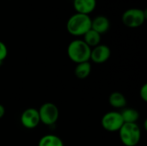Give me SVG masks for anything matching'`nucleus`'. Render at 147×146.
Wrapping results in <instances>:
<instances>
[{
	"mask_svg": "<svg viewBox=\"0 0 147 146\" xmlns=\"http://www.w3.org/2000/svg\"><path fill=\"white\" fill-rule=\"evenodd\" d=\"M110 22L105 15H97L91 19V29L95 30L101 35L109 31Z\"/></svg>",
	"mask_w": 147,
	"mask_h": 146,
	"instance_id": "9d476101",
	"label": "nucleus"
},
{
	"mask_svg": "<svg viewBox=\"0 0 147 146\" xmlns=\"http://www.w3.org/2000/svg\"><path fill=\"white\" fill-rule=\"evenodd\" d=\"M90 52L91 48L80 39L71 40L67 46L68 58L76 64L90 61Z\"/></svg>",
	"mask_w": 147,
	"mask_h": 146,
	"instance_id": "f03ea898",
	"label": "nucleus"
},
{
	"mask_svg": "<svg viewBox=\"0 0 147 146\" xmlns=\"http://www.w3.org/2000/svg\"><path fill=\"white\" fill-rule=\"evenodd\" d=\"M91 28V18L89 15L75 13L66 22L67 32L75 37L84 36Z\"/></svg>",
	"mask_w": 147,
	"mask_h": 146,
	"instance_id": "f257e3e1",
	"label": "nucleus"
},
{
	"mask_svg": "<svg viewBox=\"0 0 147 146\" xmlns=\"http://www.w3.org/2000/svg\"><path fill=\"white\" fill-rule=\"evenodd\" d=\"M91 72V64L90 61L77 64L75 68V76L78 79H85Z\"/></svg>",
	"mask_w": 147,
	"mask_h": 146,
	"instance_id": "2eb2a0df",
	"label": "nucleus"
},
{
	"mask_svg": "<svg viewBox=\"0 0 147 146\" xmlns=\"http://www.w3.org/2000/svg\"><path fill=\"white\" fill-rule=\"evenodd\" d=\"M101 123L104 130L109 133H114L119 132L121 127L123 126L124 121L121 114V112L110 111L106 113L102 116Z\"/></svg>",
	"mask_w": 147,
	"mask_h": 146,
	"instance_id": "423d86ee",
	"label": "nucleus"
},
{
	"mask_svg": "<svg viewBox=\"0 0 147 146\" xmlns=\"http://www.w3.org/2000/svg\"><path fill=\"white\" fill-rule=\"evenodd\" d=\"M4 114H5V108L2 104H0V119H2L4 116Z\"/></svg>",
	"mask_w": 147,
	"mask_h": 146,
	"instance_id": "a211bd4d",
	"label": "nucleus"
},
{
	"mask_svg": "<svg viewBox=\"0 0 147 146\" xmlns=\"http://www.w3.org/2000/svg\"><path fill=\"white\" fill-rule=\"evenodd\" d=\"M119 136L125 146H136L141 139V130L137 123H124L119 130Z\"/></svg>",
	"mask_w": 147,
	"mask_h": 146,
	"instance_id": "7ed1b4c3",
	"label": "nucleus"
},
{
	"mask_svg": "<svg viewBox=\"0 0 147 146\" xmlns=\"http://www.w3.org/2000/svg\"><path fill=\"white\" fill-rule=\"evenodd\" d=\"M140 98L143 100V102H147V84L146 83L143 84V86L140 88Z\"/></svg>",
	"mask_w": 147,
	"mask_h": 146,
	"instance_id": "f3484780",
	"label": "nucleus"
},
{
	"mask_svg": "<svg viewBox=\"0 0 147 146\" xmlns=\"http://www.w3.org/2000/svg\"><path fill=\"white\" fill-rule=\"evenodd\" d=\"M109 102L111 107L116 109H123L126 108L127 101L122 93L115 91V92L111 93V95L109 96Z\"/></svg>",
	"mask_w": 147,
	"mask_h": 146,
	"instance_id": "9b49d317",
	"label": "nucleus"
},
{
	"mask_svg": "<svg viewBox=\"0 0 147 146\" xmlns=\"http://www.w3.org/2000/svg\"><path fill=\"white\" fill-rule=\"evenodd\" d=\"M146 17V9L131 8L124 11L121 16V21L126 27L130 28H136L144 24Z\"/></svg>",
	"mask_w": 147,
	"mask_h": 146,
	"instance_id": "20e7f679",
	"label": "nucleus"
},
{
	"mask_svg": "<svg viewBox=\"0 0 147 146\" xmlns=\"http://www.w3.org/2000/svg\"><path fill=\"white\" fill-rule=\"evenodd\" d=\"M96 7V0H73V8L76 13L89 15Z\"/></svg>",
	"mask_w": 147,
	"mask_h": 146,
	"instance_id": "1a4fd4ad",
	"label": "nucleus"
},
{
	"mask_svg": "<svg viewBox=\"0 0 147 146\" xmlns=\"http://www.w3.org/2000/svg\"><path fill=\"white\" fill-rule=\"evenodd\" d=\"M83 40L90 47L93 48L101 44V34L93 29H90L84 36Z\"/></svg>",
	"mask_w": 147,
	"mask_h": 146,
	"instance_id": "ddd939ff",
	"label": "nucleus"
},
{
	"mask_svg": "<svg viewBox=\"0 0 147 146\" xmlns=\"http://www.w3.org/2000/svg\"><path fill=\"white\" fill-rule=\"evenodd\" d=\"M110 55V48L107 45L99 44L98 46L91 48L90 60H91L95 64H103L109 60Z\"/></svg>",
	"mask_w": 147,
	"mask_h": 146,
	"instance_id": "6e6552de",
	"label": "nucleus"
},
{
	"mask_svg": "<svg viewBox=\"0 0 147 146\" xmlns=\"http://www.w3.org/2000/svg\"><path fill=\"white\" fill-rule=\"evenodd\" d=\"M40 122L46 126L54 125L59 116L58 107L53 102H45L38 109Z\"/></svg>",
	"mask_w": 147,
	"mask_h": 146,
	"instance_id": "39448f33",
	"label": "nucleus"
},
{
	"mask_svg": "<svg viewBox=\"0 0 147 146\" xmlns=\"http://www.w3.org/2000/svg\"><path fill=\"white\" fill-rule=\"evenodd\" d=\"M21 124L27 129H34L40 123L38 109L34 108H28L25 109L20 117Z\"/></svg>",
	"mask_w": 147,
	"mask_h": 146,
	"instance_id": "0eeeda50",
	"label": "nucleus"
},
{
	"mask_svg": "<svg viewBox=\"0 0 147 146\" xmlns=\"http://www.w3.org/2000/svg\"><path fill=\"white\" fill-rule=\"evenodd\" d=\"M38 146H65L62 139L54 134L42 136L38 143Z\"/></svg>",
	"mask_w": 147,
	"mask_h": 146,
	"instance_id": "f8f14e48",
	"label": "nucleus"
},
{
	"mask_svg": "<svg viewBox=\"0 0 147 146\" xmlns=\"http://www.w3.org/2000/svg\"><path fill=\"white\" fill-rule=\"evenodd\" d=\"M8 55V48L6 45L0 40V65L3 64V61L6 59Z\"/></svg>",
	"mask_w": 147,
	"mask_h": 146,
	"instance_id": "dca6fc26",
	"label": "nucleus"
},
{
	"mask_svg": "<svg viewBox=\"0 0 147 146\" xmlns=\"http://www.w3.org/2000/svg\"><path fill=\"white\" fill-rule=\"evenodd\" d=\"M124 123H137L140 119V113L138 110L131 108H125L121 112Z\"/></svg>",
	"mask_w": 147,
	"mask_h": 146,
	"instance_id": "4468645a",
	"label": "nucleus"
}]
</instances>
